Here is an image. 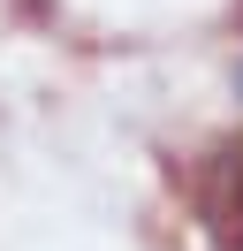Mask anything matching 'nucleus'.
<instances>
[{
	"mask_svg": "<svg viewBox=\"0 0 243 251\" xmlns=\"http://www.w3.org/2000/svg\"><path fill=\"white\" fill-rule=\"evenodd\" d=\"M213 236L220 244H243V152H228V183L213 198Z\"/></svg>",
	"mask_w": 243,
	"mask_h": 251,
	"instance_id": "nucleus-1",
	"label": "nucleus"
},
{
	"mask_svg": "<svg viewBox=\"0 0 243 251\" xmlns=\"http://www.w3.org/2000/svg\"><path fill=\"white\" fill-rule=\"evenodd\" d=\"M236 99H243V61H236Z\"/></svg>",
	"mask_w": 243,
	"mask_h": 251,
	"instance_id": "nucleus-2",
	"label": "nucleus"
}]
</instances>
